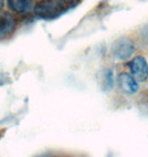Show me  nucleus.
Here are the masks:
<instances>
[{
  "mask_svg": "<svg viewBox=\"0 0 148 157\" xmlns=\"http://www.w3.org/2000/svg\"><path fill=\"white\" fill-rule=\"evenodd\" d=\"M69 7L61 0H41L33 7V13L36 18L51 20L60 17Z\"/></svg>",
  "mask_w": 148,
  "mask_h": 157,
  "instance_id": "obj_1",
  "label": "nucleus"
},
{
  "mask_svg": "<svg viewBox=\"0 0 148 157\" xmlns=\"http://www.w3.org/2000/svg\"><path fill=\"white\" fill-rule=\"evenodd\" d=\"M135 52V42L129 36H120L112 45V54L120 61L128 60Z\"/></svg>",
  "mask_w": 148,
  "mask_h": 157,
  "instance_id": "obj_2",
  "label": "nucleus"
},
{
  "mask_svg": "<svg viewBox=\"0 0 148 157\" xmlns=\"http://www.w3.org/2000/svg\"><path fill=\"white\" fill-rule=\"evenodd\" d=\"M129 70L138 82H146L148 80V64L144 56H135L129 62Z\"/></svg>",
  "mask_w": 148,
  "mask_h": 157,
  "instance_id": "obj_3",
  "label": "nucleus"
},
{
  "mask_svg": "<svg viewBox=\"0 0 148 157\" xmlns=\"http://www.w3.org/2000/svg\"><path fill=\"white\" fill-rule=\"evenodd\" d=\"M117 84L120 90L126 94H135L139 90V82L133 74L120 73L117 75Z\"/></svg>",
  "mask_w": 148,
  "mask_h": 157,
  "instance_id": "obj_4",
  "label": "nucleus"
},
{
  "mask_svg": "<svg viewBox=\"0 0 148 157\" xmlns=\"http://www.w3.org/2000/svg\"><path fill=\"white\" fill-rule=\"evenodd\" d=\"M16 28V18L10 12L0 13V36H7Z\"/></svg>",
  "mask_w": 148,
  "mask_h": 157,
  "instance_id": "obj_5",
  "label": "nucleus"
},
{
  "mask_svg": "<svg viewBox=\"0 0 148 157\" xmlns=\"http://www.w3.org/2000/svg\"><path fill=\"white\" fill-rule=\"evenodd\" d=\"M9 9L18 14H25L32 9V0H6Z\"/></svg>",
  "mask_w": 148,
  "mask_h": 157,
  "instance_id": "obj_6",
  "label": "nucleus"
},
{
  "mask_svg": "<svg viewBox=\"0 0 148 157\" xmlns=\"http://www.w3.org/2000/svg\"><path fill=\"white\" fill-rule=\"evenodd\" d=\"M101 80L102 87L104 89V91L113 90V86H114V75H113V71L111 69H104L102 71Z\"/></svg>",
  "mask_w": 148,
  "mask_h": 157,
  "instance_id": "obj_7",
  "label": "nucleus"
},
{
  "mask_svg": "<svg viewBox=\"0 0 148 157\" xmlns=\"http://www.w3.org/2000/svg\"><path fill=\"white\" fill-rule=\"evenodd\" d=\"M62 2L65 3L67 7H73L75 5V2H78V0H61Z\"/></svg>",
  "mask_w": 148,
  "mask_h": 157,
  "instance_id": "obj_8",
  "label": "nucleus"
},
{
  "mask_svg": "<svg viewBox=\"0 0 148 157\" xmlns=\"http://www.w3.org/2000/svg\"><path fill=\"white\" fill-rule=\"evenodd\" d=\"M3 7H5V1H3V0H0V13L2 12Z\"/></svg>",
  "mask_w": 148,
  "mask_h": 157,
  "instance_id": "obj_9",
  "label": "nucleus"
}]
</instances>
